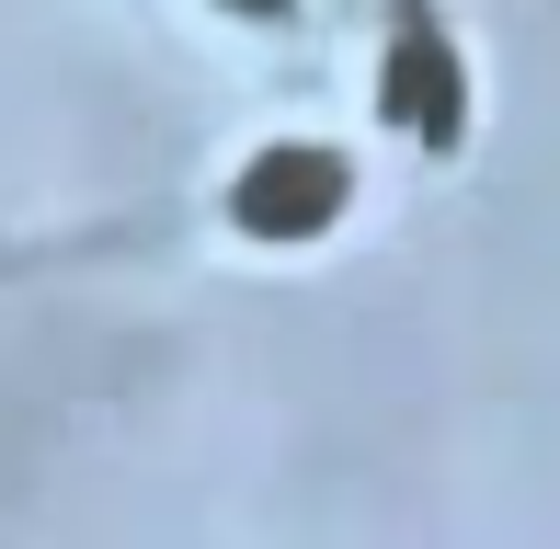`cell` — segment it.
Here are the masks:
<instances>
[{"instance_id": "2", "label": "cell", "mask_w": 560, "mask_h": 549, "mask_svg": "<svg viewBox=\"0 0 560 549\" xmlns=\"http://www.w3.org/2000/svg\"><path fill=\"white\" fill-rule=\"evenodd\" d=\"M377 92H389V115H400V127H423V138H457V92H469V81H457L446 35L412 12V23H400V46H389V69H377Z\"/></svg>"}, {"instance_id": "3", "label": "cell", "mask_w": 560, "mask_h": 549, "mask_svg": "<svg viewBox=\"0 0 560 549\" xmlns=\"http://www.w3.org/2000/svg\"><path fill=\"white\" fill-rule=\"evenodd\" d=\"M229 12H287V0H229Z\"/></svg>"}, {"instance_id": "1", "label": "cell", "mask_w": 560, "mask_h": 549, "mask_svg": "<svg viewBox=\"0 0 560 549\" xmlns=\"http://www.w3.org/2000/svg\"><path fill=\"white\" fill-rule=\"evenodd\" d=\"M343 161L332 149H252V172H241V195H229V207H241V230L252 241H310V230H332L343 218Z\"/></svg>"}]
</instances>
